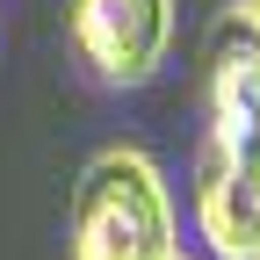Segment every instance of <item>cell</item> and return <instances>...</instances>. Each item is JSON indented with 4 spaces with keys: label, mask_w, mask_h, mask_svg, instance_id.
Listing matches in <instances>:
<instances>
[{
    "label": "cell",
    "mask_w": 260,
    "mask_h": 260,
    "mask_svg": "<svg viewBox=\"0 0 260 260\" xmlns=\"http://www.w3.org/2000/svg\"><path fill=\"white\" fill-rule=\"evenodd\" d=\"M174 210L167 181L138 145H109L87 159L73 188V260H167Z\"/></svg>",
    "instance_id": "cell-1"
},
{
    "label": "cell",
    "mask_w": 260,
    "mask_h": 260,
    "mask_svg": "<svg viewBox=\"0 0 260 260\" xmlns=\"http://www.w3.org/2000/svg\"><path fill=\"white\" fill-rule=\"evenodd\" d=\"M203 123L217 152H260V15L224 8L203 37Z\"/></svg>",
    "instance_id": "cell-2"
},
{
    "label": "cell",
    "mask_w": 260,
    "mask_h": 260,
    "mask_svg": "<svg viewBox=\"0 0 260 260\" xmlns=\"http://www.w3.org/2000/svg\"><path fill=\"white\" fill-rule=\"evenodd\" d=\"M65 29L109 87H145L174 44V0H65Z\"/></svg>",
    "instance_id": "cell-3"
},
{
    "label": "cell",
    "mask_w": 260,
    "mask_h": 260,
    "mask_svg": "<svg viewBox=\"0 0 260 260\" xmlns=\"http://www.w3.org/2000/svg\"><path fill=\"white\" fill-rule=\"evenodd\" d=\"M195 224L217 260H260V152H203Z\"/></svg>",
    "instance_id": "cell-4"
},
{
    "label": "cell",
    "mask_w": 260,
    "mask_h": 260,
    "mask_svg": "<svg viewBox=\"0 0 260 260\" xmlns=\"http://www.w3.org/2000/svg\"><path fill=\"white\" fill-rule=\"evenodd\" d=\"M246 8H253V15H260V0H246Z\"/></svg>",
    "instance_id": "cell-5"
},
{
    "label": "cell",
    "mask_w": 260,
    "mask_h": 260,
    "mask_svg": "<svg viewBox=\"0 0 260 260\" xmlns=\"http://www.w3.org/2000/svg\"><path fill=\"white\" fill-rule=\"evenodd\" d=\"M167 260H181V253H167Z\"/></svg>",
    "instance_id": "cell-6"
}]
</instances>
